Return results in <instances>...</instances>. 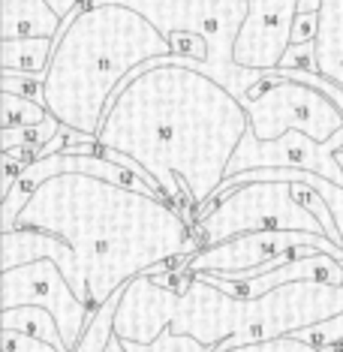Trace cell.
<instances>
[{
    "instance_id": "f1b7e54d",
    "label": "cell",
    "mask_w": 343,
    "mask_h": 352,
    "mask_svg": "<svg viewBox=\"0 0 343 352\" xmlns=\"http://www.w3.org/2000/svg\"><path fill=\"white\" fill-rule=\"evenodd\" d=\"M91 6H100V3H121V0H87Z\"/></svg>"
},
{
    "instance_id": "603a6c76",
    "label": "cell",
    "mask_w": 343,
    "mask_h": 352,
    "mask_svg": "<svg viewBox=\"0 0 343 352\" xmlns=\"http://www.w3.org/2000/svg\"><path fill=\"white\" fill-rule=\"evenodd\" d=\"M172 43V52L178 54V58H187V60H196L202 63L208 58V45H205V39H199L196 34H175L169 36Z\"/></svg>"
},
{
    "instance_id": "ba28073f",
    "label": "cell",
    "mask_w": 343,
    "mask_h": 352,
    "mask_svg": "<svg viewBox=\"0 0 343 352\" xmlns=\"http://www.w3.org/2000/svg\"><path fill=\"white\" fill-rule=\"evenodd\" d=\"M338 151H343V130L334 133L329 142H316L298 130H289L280 139L262 142L247 130L232 163H229L226 178L256 169H298V172H313L319 178H329L343 187V169L338 163Z\"/></svg>"
},
{
    "instance_id": "5bb4252c",
    "label": "cell",
    "mask_w": 343,
    "mask_h": 352,
    "mask_svg": "<svg viewBox=\"0 0 343 352\" xmlns=\"http://www.w3.org/2000/svg\"><path fill=\"white\" fill-rule=\"evenodd\" d=\"M58 36H25V39H0V69L3 73H30L45 76L54 54Z\"/></svg>"
},
{
    "instance_id": "277c9868",
    "label": "cell",
    "mask_w": 343,
    "mask_h": 352,
    "mask_svg": "<svg viewBox=\"0 0 343 352\" xmlns=\"http://www.w3.org/2000/svg\"><path fill=\"white\" fill-rule=\"evenodd\" d=\"M154 25L166 39L175 34H196L208 45V58L202 63L178 58L175 67H187L205 73L232 91L238 100L250 97L253 87L265 82L262 69H244L235 63V43L247 19V0H121Z\"/></svg>"
},
{
    "instance_id": "6da1fadb",
    "label": "cell",
    "mask_w": 343,
    "mask_h": 352,
    "mask_svg": "<svg viewBox=\"0 0 343 352\" xmlns=\"http://www.w3.org/2000/svg\"><path fill=\"white\" fill-rule=\"evenodd\" d=\"M250 118L205 73L148 60L121 82L97 142L135 160L175 208H205L226 181Z\"/></svg>"
},
{
    "instance_id": "8992f818",
    "label": "cell",
    "mask_w": 343,
    "mask_h": 352,
    "mask_svg": "<svg viewBox=\"0 0 343 352\" xmlns=\"http://www.w3.org/2000/svg\"><path fill=\"white\" fill-rule=\"evenodd\" d=\"M265 91L256 100H241L250 118V133L262 142L280 139L289 130L307 133L316 142H329L343 130V111L329 94L301 82L271 78L265 73Z\"/></svg>"
},
{
    "instance_id": "d4e9b609",
    "label": "cell",
    "mask_w": 343,
    "mask_h": 352,
    "mask_svg": "<svg viewBox=\"0 0 343 352\" xmlns=\"http://www.w3.org/2000/svg\"><path fill=\"white\" fill-rule=\"evenodd\" d=\"M45 3H49V10L58 15L60 21H69V19H76L78 12V3H82V0H45Z\"/></svg>"
},
{
    "instance_id": "83f0119b",
    "label": "cell",
    "mask_w": 343,
    "mask_h": 352,
    "mask_svg": "<svg viewBox=\"0 0 343 352\" xmlns=\"http://www.w3.org/2000/svg\"><path fill=\"white\" fill-rule=\"evenodd\" d=\"M338 163H340V169H343V151H338ZM334 220H338V229H340V235H343V205H340V211L334 214Z\"/></svg>"
},
{
    "instance_id": "4316f807",
    "label": "cell",
    "mask_w": 343,
    "mask_h": 352,
    "mask_svg": "<svg viewBox=\"0 0 343 352\" xmlns=\"http://www.w3.org/2000/svg\"><path fill=\"white\" fill-rule=\"evenodd\" d=\"M106 352H126V346H124V340H121V338H118V334H115V338H111V340H109V346H106Z\"/></svg>"
},
{
    "instance_id": "9a60e30c",
    "label": "cell",
    "mask_w": 343,
    "mask_h": 352,
    "mask_svg": "<svg viewBox=\"0 0 343 352\" xmlns=\"http://www.w3.org/2000/svg\"><path fill=\"white\" fill-rule=\"evenodd\" d=\"M0 325H3L6 331H19V334H27V338L52 343L58 352H69L67 340H63V334H60L58 319H54L45 307H36V304L10 307V310H3V316H0Z\"/></svg>"
},
{
    "instance_id": "8fae6325",
    "label": "cell",
    "mask_w": 343,
    "mask_h": 352,
    "mask_svg": "<svg viewBox=\"0 0 343 352\" xmlns=\"http://www.w3.org/2000/svg\"><path fill=\"white\" fill-rule=\"evenodd\" d=\"M0 238H3V259H0L3 271L30 265V262H39V259H52L63 271V277L69 280L76 295L85 301V283H82V274H78L76 250L63 238L49 235V232H36V229H12V232H3Z\"/></svg>"
},
{
    "instance_id": "4fadbf2b",
    "label": "cell",
    "mask_w": 343,
    "mask_h": 352,
    "mask_svg": "<svg viewBox=\"0 0 343 352\" xmlns=\"http://www.w3.org/2000/svg\"><path fill=\"white\" fill-rule=\"evenodd\" d=\"M316 73L343 87V0H322L319 6Z\"/></svg>"
},
{
    "instance_id": "52a82bcc",
    "label": "cell",
    "mask_w": 343,
    "mask_h": 352,
    "mask_svg": "<svg viewBox=\"0 0 343 352\" xmlns=\"http://www.w3.org/2000/svg\"><path fill=\"white\" fill-rule=\"evenodd\" d=\"M25 304H36L45 307L58 319L60 334L67 340L69 352L82 340L87 322H91L93 310L78 298L63 271L54 265L52 259H39L21 268L3 271V289H0V310L10 307H25Z\"/></svg>"
},
{
    "instance_id": "7a4b0ae2",
    "label": "cell",
    "mask_w": 343,
    "mask_h": 352,
    "mask_svg": "<svg viewBox=\"0 0 343 352\" xmlns=\"http://www.w3.org/2000/svg\"><path fill=\"white\" fill-rule=\"evenodd\" d=\"M15 229L49 232L73 247L91 310L139 274L199 253L196 235L175 205L87 175L45 181L19 214Z\"/></svg>"
},
{
    "instance_id": "3957f363",
    "label": "cell",
    "mask_w": 343,
    "mask_h": 352,
    "mask_svg": "<svg viewBox=\"0 0 343 352\" xmlns=\"http://www.w3.org/2000/svg\"><path fill=\"white\" fill-rule=\"evenodd\" d=\"M169 54V39L130 6H87L58 34L45 69V109L69 130L97 135L124 78Z\"/></svg>"
},
{
    "instance_id": "2e32d148",
    "label": "cell",
    "mask_w": 343,
    "mask_h": 352,
    "mask_svg": "<svg viewBox=\"0 0 343 352\" xmlns=\"http://www.w3.org/2000/svg\"><path fill=\"white\" fill-rule=\"evenodd\" d=\"M124 289H126V286H124ZM124 289L115 292L106 304H102V307L93 310L91 322H87L82 340L76 343L73 352H106L109 340L115 338V314H118V304H121V298H124Z\"/></svg>"
},
{
    "instance_id": "9c48e42d",
    "label": "cell",
    "mask_w": 343,
    "mask_h": 352,
    "mask_svg": "<svg viewBox=\"0 0 343 352\" xmlns=\"http://www.w3.org/2000/svg\"><path fill=\"white\" fill-rule=\"evenodd\" d=\"M298 247H313V250L334 256L343 262V247L331 238L313 235V232H247V235L229 238L217 247H205L187 259V274H238V271L259 268L277 256L298 250Z\"/></svg>"
},
{
    "instance_id": "484cf974",
    "label": "cell",
    "mask_w": 343,
    "mask_h": 352,
    "mask_svg": "<svg viewBox=\"0 0 343 352\" xmlns=\"http://www.w3.org/2000/svg\"><path fill=\"white\" fill-rule=\"evenodd\" d=\"M322 0H298V12H319Z\"/></svg>"
},
{
    "instance_id": "d6986e66",
    "label": "cell",
    "mask_w": 343,
    "mask_h": 352,
    "mask_svg": "<svg viewBox=\"0 0 343 352\" xmlns=\"http://www.w3.org/2000/svg\"><path fill=\"white\" fill-rule=\"evenodd\" d=\"M0 91L25 97L30 102L45 106V76H30V73H3L0 69Z\"/></svg>"
},
{
    "instance_id": "5b68a950",
    "label": "cell",
    "mask_w": 343,
    "mask_h": 352,
    "mask_svg": "<svg viewBox=\"0 0 343 352\" xmlns=\"http://www.w3.org/2000/svg\"><path fill=\"white\" fill-rule=\"evenodd\" d=\"M247 232H313L325 235L322 223L295 199L292 184L283 181H256L235 187L232 193L214 202L208 214L196 220V241L217 247L229 238ZM329 238V235H325Z\"/></svg>"
},
{
    "instance_id": "30bf717a",
    "label": "cell",
    "mask_w": 343,
    "mask_h": 352,
    "mask_svg": "<svg viewBox=\"0 0 343 352\" xmlns=\"http://www.w3.org/2000/svg\"><path fill=\"white\" fill-rule=\"evenodd\" d=\"M298 0H247V19L235 43V63L244 69H277L292 45Z\"/></svg>"
},
{
    "instance_id": "44dd1931",
    "label": "cell",
    "mask_w": 343,
    "mask_h": 352,
    "mask_svg": "<svg viewBox=\"0 0 343 352\" xmlns=\"http://www.w3.org/2000/svg\"><path fill=\"white\" fill-rule=\"evenodd\" d=\"M0 346H3V352H58L52 343L27 338L19 331H6V328H0Z\"/></svg>"
},
{
    "instance_id": "7402d4cb",
    "label": "cell",
    "mask_w": 343,
    "mask_h": 352,
    "mask_svg": "<svg viewBox=\"0 0 343 352\" xmlns=\"http://www.w3.org/2000/svg\"><path fill=\"white\" fill-rule=\"evenodd\" d=\"M277 69H310V73H316V39L313 43L289 45V52L283 54Z\"/></svg>"
},
{
    "instance_id": "e0dca14e",
    "label": "cell",
    "mask_w": 343,
    "mask_h": 352,
    "mask_svg": "<svg viewBox=\"0 0 343 352\" xmlns=\"http://www.w3.org/2000/svg\"><path fill=\"white\" fill-rule=\"evenodd\" d=\"M0 130H15V126H36L49 118V109L30 102L25 97H15V94L0 91Z\"/></svg>"
},
{
    "instance_id": "ffe728a7",
    "label": "cell",
    "mask_w": 343,
    "mask_h": 352,
    "mask_svg": "<svg viewBox=\"0 0 343 352\" xmlns=\"http://www.w3.org/2000/svg\"><path fill=\"white\" fill-rule=\"evenodd\" d=\"M217 352H329V349H319L310 346V343L292 338H277V340H262V343H247V346H235V349H217Z\"/></svg>"
},
{
    "instance_id": "ac0fdd59",
    "label": "cell",
    "mask_w": 343,
    "mask_h": 352,
    "mask_svg": "<svg viewBox=\"0 0 343 352\" xmlns=\"http://www.w3.org/2000/svg\"><path fill=\"white\" fill-rule=\"evenodd\" d=\"M126 352H214L211 346L199 343L190 334H175V331H163L154 343H126Z\"/></svg>"
},
{
    "instance_id": "cb8c5ba5",
    "label": "cell",
    "mask_w": 343,
    "mask_h": 352,
    "mask_svg": "<svg viewBox=\"0 0 343 352\" xmlns=\"http://www.w3.org/2000/svg\"><path fill=\"white\" fill-rule=\"evenodd\" d=\"M319 36V12H298L292 25V45L301 43H313Z\"/></svg>"
},
{
    "instance_id": "7c38bea8",
    "label": "cell",
    "mask_w": 343,
    "mask_h": 352,
    "mask_svg": "<svg viewBox=\"0 0 343 352\" xmlns=\"http://www.w3.org/2000/svg\"><path fill=\"white\" fill-rule=\"evenodd\" d=\"M63 21L49 10L45 0H3L0 12V39L58 36Z\"/></svg>"
}]
</instances>
